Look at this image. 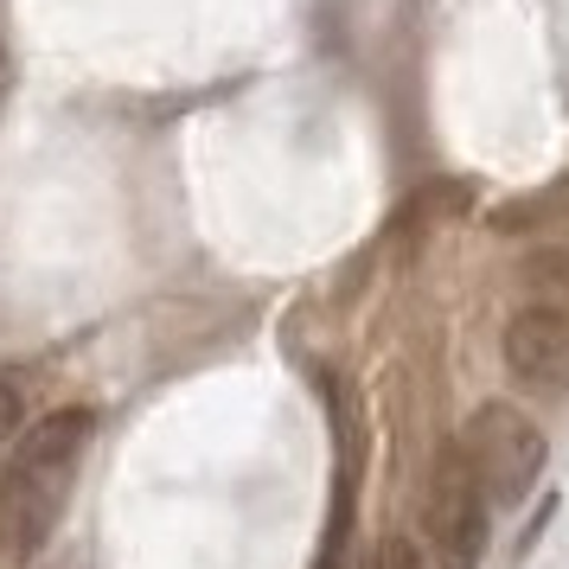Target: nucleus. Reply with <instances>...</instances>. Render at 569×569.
I'll return each instance as SVG.
<instances>
[{
	"instance_id": "nucleus-2",
	"label": "nucleus",
	"mask_w": 569,
	"mask_h": 569,
	"mask_svg": "<svg viewBox=\"0 0 569 569\" xmlns=\"http://www.w3.org/2000/svg\"><path fill=\"white\" fill-rule=\"evenodd\" d=\"M422 557L429 569H480L492 543V499L467 461L461 441H448L429 467V506H422Z\"/></svg>"
},
{
	"instance_id": "nucleus-4",
	"label": "nucleus",
	"mask_w": 569,
	"mask_h": 569,
	"mask_svg": "<svg viewBox=\"0 0 569 569\" xmlns=\"http://www.w3.org/2000/svg\"><path fill=\"white\" fill-rule=\"evenodd\" d=\"M499 365L525 403H569V301H525L506 313Z\"/></svg>"
},
{
	"instance_id": "nucleus-7",
	"label": "nucleus",
	"mask_w": 569,
	"mask_h": 569,
	"mask_svg": "<svg viewBox=\"0 0 569 569\" xmlns=\"http://www.w3.org/2000/svg\"><path fill=\"white\" fill-rule=\"evenodd\" d=\"M20 429H27V410H20V390H13L7 378H0V441H13Z\"/></svg>"
},
{
	"instance_id": "nucleus-5",
	"label": "nucleus",
	"mask_w": 569,
	"mask_h": 569,
	"mask_svg": "<svg viewBox=\"0 0 569 569\" xmlns=\"http://www.w3.org/2000/svg\"><path fill=\"white\" fill-rule=\"evenodd\" d=\"M525 282H531V301H569V243H550L525 262Z\"/></svg>"
},
{
	"instance_id": "nucleus-1",
	"label": "nucleus",
	"mask_w": 569,
	"mask_h": 569,
	"mask_svg": "<svg viewBox=\"0 0 569 569\" xmlns=\"http://www.w3.org/2000/svg\"><path fill=\"white\" fill-rule=\"evenodd\" d=\"M90 436H97L90 410H52L7 441V461H0V557L13 569H27L52 543L64 499L78 487V467L90 455Z\"/></svg>"
},
{
	"instance_id": "nucleus-3",
	"label": "nucleus",
	"mask_w": 569,
	"mask_h": 569,
	"mask_svg": "<svg viewBox=\"0 0 569 569\" xmlns=\"http://www.w3.org/2000/svg\"><path fill=\"white\" fill-rule=\"evenodd\" d=\"M467 461L480 473V487H487L492 512H518L531 487L543 480V461H550V441L531 416L518 410V403H480L473 422H467Z\"/></svg>"
},
{
	"instance_id": "nucleus-6",
	"label": "nucleus",
	"mask_w": 569,
	"mask_h": 569,
	"mask_svg": "<svg viewBox=\"0 0 569 569\" xmlns=\"http://www.w3.org/2000/svg\"><path fill=\"white\" fill-rule=\"evenodd\" d=\"M365 569H429V557H422L403 531H390V538L371 550V563H365Z\"/></svg>"
}]
</instances>
